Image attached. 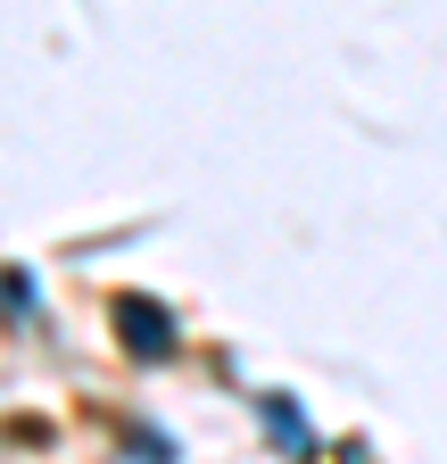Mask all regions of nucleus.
Segmentation results:
<instances>
[{
	"label": "nucleus",
	"mask_w": 447,
	"mask_h": 464,
	"mask_svg": "<svg viewBox=\"0 0 447 464\" xmlns=\"http://www.w3.org/2000/svg\"><path fill=\"white\" fill-rule=\"evenodd\" d=\"M265 423L282 448H315V431H299V415H290V398H265Z\"/></svg>",
	"instance_id": "nucleus-2"
},
{
	"label": "nucleus",
	"mask_w": 447,
	"mask_h": 464,
	"mask_svg": "<svg viewBox=\"0 0 447 464\" xmlns=\"http://www.w3.org/2000/svg\"><path fill=\"white\" fill-rule=\"evenodd\" d=\"M117 332H125V348H133L141 365L175 357V315H166L157 299H141V290H125V299H117Z\"/></svg>",
	"instance_id": "nucleus-1"
}]
</instances>
